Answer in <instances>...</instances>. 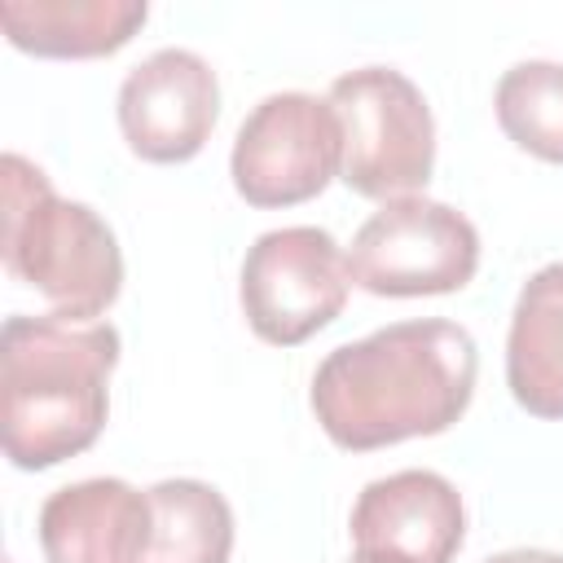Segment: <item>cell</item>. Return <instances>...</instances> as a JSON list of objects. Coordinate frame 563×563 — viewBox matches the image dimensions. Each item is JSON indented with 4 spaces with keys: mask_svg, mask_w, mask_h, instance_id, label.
Listing matches in <instances>:
<instances>
[{
    "mask_svg": "<svg viewBox=\"0 0 563 563\" xmlns=\"http://www.w3.org/2000/svg\"><path fill=\"white\" fill-rule=\"evenodd\" d=\"M479 352L466 325L444 317L391 321L334 347L312 374L321 431L352 453L449 431L475 396Z\"/></svg>",
    "mask_w": 563,
    "mask_h": 563,
    "instance_id": "obj_1",
    "label": "cell"
},
{
    "mask_svg": "<svg viewBox=\"0 0 563 563\" xmlns=\"http://www.w3.org/2000/svg\"><path fill=\"white\" fill-rule=\"evenodd\" d=\"M119 330L110 321L9 317L0 330V431L22 471H48L84 453L110 413Z\"/></svg>",
    "mask_w": 563,
    "mask_h": 563,
    "instance_id": "obj_2",
    "label": "cell"
},
{
    "mask_svg": "<svg viewBox=\"0 0 563 563\" xmlns=\"http://www.w3.org/2000/svg\"><path fill=\"white\" fill-rule=\"evenodd\" d=\"M0 180L4 268L35 286L53 303V317L75 325L97 321L123 290V255L114 229L88 202L57 198L48 176L22 154H4Z\"/></svg>",
    "mask_w": 563,
    "mask_h": 563,
    "instance_id": "obj_3",
    "label": "cell"
},
{
    "mask_svg": "<svg viewBox=\"0 0 563 563\" xmlns=\"http://www.w3.org/2000/svg\"><path fill=\"white\" fill-rule=\"evenodd\" d=\"M343 123V185L361 198H409L435 167V119L422 88L391 66H361L330 84Z\"/></svg>",
    "mask_w": 563,
    "mask_h": 563,
    "instance_id": "obj_4",
    "label": "cell"
},
{
    "mask_svg": "<svg viewBox=\"0 0 563 563\" xmlns=\"http://www.w3.org/2000/svg\"><path fill=\"white\" fill-rule=\"evenodd\" d=\"M479 268L475 224L435 198L409 194L383 202L352 238L347 277L369 295L413 299L462 290Z\"/></svg>",
    "mask_w": 563,
    "mask_h": 563,
    "instance_id": "obj_5",
    "label": "cell"
},
{
    "mask_svg": "<svg viewBox=\"0 0 563 563\" xmlns=\"http://www.w3.org/2000/svg\"><path fill=\"white\" fill-rule=\"evenodd\" d=\"M229 172L251 207H295L317 198L343 172V123L330 97L268 92L233 136Z\"/></svg>",
    "mask_w": 563,
    "mask_h": 563,
    "instance_id": "obj_6",
    "label": "cell"
},
{
    "mask_svg": "<svg viewBox=\"0 0 563 563\" xmlns=\"http://www.w3.org/2000/svg\"><path fill=\"white\" fill-rule=\"evenodd\" d=\"M347 255L317 224L268 229L242 260V312L264 343L295 347L347 303Z\"/></svg>",
    "mask_w": 563,
    "mask_h": 563,
    "instance_id": "obj_7",
    "label": "cell"
},
{
    "mask_svg": "<svg viewBox=\"0 0 563 563\" xmlns=\"http://www.w3.org/2000/svg\"><path fill=\"white\" fill-rule=\"evenodd\" d=\"M114 110L136 158L185 163L220 119V79L194 48H158L123 75Z\"/></svg>",
    "mask_w": 563,
    "mask_h": 563,
    "instance_id": "obj_8",
    "label": "cell"
},
{
    "mask_svg": "<svg viewBox=\"0 0 563 563\" xmlns=\"http://www.w3.org/2000/svg\"><path fill=\"white\" fill-rule=\"evenodd\" d=\"M462 493L435 471H396L369 479L352 506L356 554L378 563H449L462 550Z\"/></svg>",
    "mask_w": 563,
    "mask_h": 563,
    "instance_id": "obj_9",
    "label": "cell"
},
{
    "mask_svg": "<svg viewBox=\"0 0 563 563\" xmlns=\"http://www.w3.org/2000/svg\"><path fill=\"white\" fill-rule=\"evenodd\" d=\"M150 532V493L110 475L66 484L40 506V550L48 563H141Z\"/></svg>",
    "mask_w": 563,
    "mask_h": 563,
    "instance_id": "obj_10",
    "label": "cell"
},
{
    "mask_svg": "<svg viewBox=\"0 0 563 563\" xmlns=\"http://www.w3.org/2000/svg\"><path fill=\"white\" fill-rule=\"evenodd\" d=\"M506 383L532 418H563V260L537 268L515 299Z\"/></svg>",
    "mask_w": 563,
    "mask_h": 563,
    "instance_id": "obj_11",
    "label": "cell"
},
{
    "mask_svg": "<svg viewBox=\"0 0 563 563\" xmlns=\"http://www.w3.org/2000/svg\"><path fill=\"white\" fill-rule=\"evenodd\" d=\"M145 18V0H0L9 44L35 57H110Z\"/></svg>",
    "mask_w": 563,
    "mask_h": 563,
    "instance_id": "obj_12",
    "label": "cell"
},
{
    "mask_svg": "<svg viewBox=\"0 0 563 563\" xmlns=\"http://www.w3.org/2000/svg\"><path fill=\"white\" fill-rule=\"evenodd\" d=\"M154 532L141 563H229L233 510L202 479H163L150 488Z\"/></svg>",
    "mask_w": 563,
    "mask_h": 563,
    "instance_id": "obj_13",
    "label": "cell"
},
{
    "mask_svg": "<svg viewBox=\"0 0 563 563\" xmlns=\"http://www.w3.org/2000/svg\"><path fill=\"white\" fill-rule=\"evenodd\" d=\"M493 106L501 132L519 150L545 163H563V62H515L497 79Z\"/></svg>",
    "mask_w": 563,
    "mask_h": 563,
    "instance_id": "obj_14",
    "label": "cell"
},
{
    "mask_svg": "<svg viewBox=\"0 0 563 563\" xmlns=\"http://www.w3.org/2000/svg\"><path fill=\"white\" fill-rule=\"evenodd\" d=\"M484 563H563V554H554V550H501Z\"/></svg>",
    "mask_w": 563,
    "mask_h": 563,
    "instance_id": "obj_15",
    "label": "cell"
},
{
    "mask_svg": "<svg viewBox=\"0 0 563 563\" xmlns=\"http://www.w3.org/2000/svg\"><path fill=\"white\" fill-rule=\"evenodd\" d=\"M347 563H378V559H369V554H352Z\"/></svg>",
    "mask_w": 563,
    "mask_h": 563,
    "instance_id": "obj_16",
    "label": "cell"
},
{
    "mask_svg": "<svg viewBox=\"0 0 563 563\" xmlns=\"http://www.w3.org/2000/svg\"><path fill=\"white\" fill-rule=\"evenodd\" d=\"M4 563H13V559H4Z\"/></svg>",
    "mask_w": 563,
    "mask_h": 563,
    "instance_id": "obj_17",
    "label": "cell"
}]
</instances>
